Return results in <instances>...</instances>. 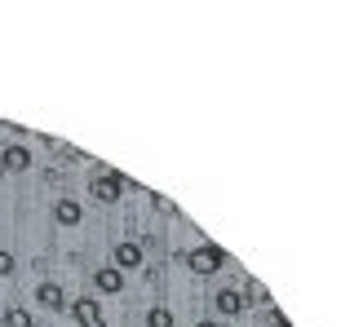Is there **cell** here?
<instances>
[{"mask_svg": "<svg viewBox=\"0 0 363 327\" xmlns=\"http://www.w3.org/2000/svg\"><path fill=\"white\" fill-rule=\"evenodd\" d=\"M120 190H124V177L120 173H98L94 181H89V195H94L98 204H116Z\"/></svg>", "mask_w": 363, "mask_h": 327, "instance_id": "obj_2", "label": "cell"}, {"mask_svg": "<svg viewBox=\"0 0 363 327\" xmlns=\"http://www.w3.org/2000/svg\"><path fill=\"white\" fill-rule=\"evenodd\" d=\"M94 287H98L102 297H116V292H124V275H120L116 265H102L98 275H94Z\"/></svg>", "mask_w": 363, "mask_h": 327, "instance_id": "obj_7", "label": "cell"}, {"mask_svg": "<svg viewBox=\"0 0 363 327\" xmlns=\"http://www.w3.org/2000/svg\"><path fill=\"white\" fill-rule=\"evenodd\" d=\"M133 265H142V248L133 243V239H124V243H116V270L124 275V270H133Z\"/></svg>", "mask_w": 363, "mask_h": 327, "instance_id": "obj_9", "label": "cell"}, {"mask_svg": "<svg viewBox=\"0 0 363 327\" xmlns=\"http://www.w3.org/2000/svg\"><path fill=\"white\" fill-rule=\"evenodd\" d=\"M5 327H31V314L23 310V305H9V310H5Z\"/></svg>", "mask_w": 363, "mask_h": 327, "instance_id": "obj_10", "label": "cell"}, {"mask_svg": "<svg viewBox=\"0 0 363 327\" xmlns=\"http://www.w3.org/2000/svg\"><path fill=\"white\" fill-rule=\"evenodd\" d=\"M9 275H13V257H9L5 248H0V279H9Z\"/></svg>", "mask_w": 363, "mask_h": 327, "instance_id": "obj_12", "label": "cell"}, {"mask_svg": "<svg viewBox=\"0 0 363 327\" xmlns=\"http://www.w3.org/2000/svg\"><path fill=\"white\" fill-rule=\"evenodd\" d=\"M53 222H58V226H80V222H84V208H80V199L62 195L58 204H53Z\"/></svg>", "mask_w": 363, "mask_h": 327, "instance_id": "obj_6", "label": "cell"}, {"mask_svg": "<svg viewBox=\"0 0 363 327\" xmlns=\"http://www.w3.org/2000/svg\"><path fill=\"white\" fill-rule=\"evenodd\" d=\"M186 265H191V275H217V270L226 265V252L217 243H199V248L186 252Z\"/></svg>", "mask_w": 363, "mask_h": 327, "instance_id": "obj_1", "label": "cell"}, {"mask_svg": "<svg viewBox=\"0 0 363 327\" xmlns=\"http://www.w3.org/2000/svg\"><path fill=\"white\" fill-rule=\"evenodd\" d=\"M270 327H293V323H288V319H284L279 310H270Z\"/></svg>", "mask_w": 363, "mask_h": 327, "instance_id": "obj_13", "label": "cell"}, {"mask_svg": "<svg viewBox=\"0 0 363 327\" xmlns=\"http://www.w3.org/2000/svg\"><path fill=\"white\" fill-rule=\"evenodd\" d=\"M0 168H5V173H27V168H31V151H27V147H5V155H0Z\"/></svg>", "mask_w": 363, "mask_h": 327, "instance_id": "obj_8", "label": "cell"}, {"mask_svg": "<svg viewBox=\"0 0 363 327\" xmlns=\"http://www.w3.org/2000/svg\"><path fill=\"white\" fill-rule=\"evenodd\" d=\"M0 177H5V168H0Z\"/></svg>", "mask_w": 363, "mask_h": 327, "instance_id": "obj_15", "label": "cell"}, {"mask_svg": "<svg viewBox=\"0 0 363 327\" xmlns=\"http://www.w3.org/2000/svg\"><path fill=\"white\" fill-rule=\"evenodd\" d=\"M244 292H235V287H222V292H213V310L217 314H226V319H235V314H244Z\"/></svg>", "mask_w": 363, "mask_h": 327, "instance_id": "obj_5", "label": "cell"}, {"mask_svg": "<svg viewBox=\"0 0 363 327\" xmlns=\"http://www.w3.org/2000/svg\"><path fill=\"white\" fill-rule=\"evenodd\" d=\"M35 301H40L49 314H62V310H67V292H62V287L53 283V279H45L40 287H35Z\"/></svg>", "mask_w": 363, "mask_h": 327, "instance_id": "obj_4", "label": "cell"}, {"mask_svg": "<svg viewBox=\"0 0 363 327\" xmlns=\"http://www.w3.org/2000/svg\"><path fill=\"white\" fill-rule=\"evenodd\" d=\"M67 310H71V319H76L80 327H106V319H102V305H98L94 297H80V301H67Z\"/></svg>", "mask_w": 363, "mask_h": 327, "instance_id": "obj_3", "label": "cell"}, {"mask_svg": "<svg viewBox=\"0 0 363 327\" xmlns=\"http://www.w3.org/2000/svg\"><path fill=\"white\" fill-rule=\"evenodd\" d=\"M195 327H226V323H217V319H199Z\"/></svg>", "mask_w": 363, "mask_h": 327, "instance_id": "obj_14", "label": "cell"}, {"mask_svg": "<svg viewBox=\"0 0 363 327\" xmlns=\"http://www.w3.org/2000/svg\"><path fill=\"white\" fill-rule=\"evenodd\" d=\"M147 327H173V310H164V305H151Z\"/></svg>", "mask_w": 363, "mask_h": 327, "instance_id": "obj_11", "label": "cell"}]
</instances>
